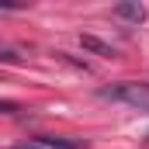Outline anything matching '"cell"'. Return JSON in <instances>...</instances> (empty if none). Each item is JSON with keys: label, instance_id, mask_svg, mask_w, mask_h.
Listing matches in <instances>:
<instances>
[{"label": "cell", "instance_id": "cell-3", "mask_svg": "<svg viewBox=\"0 0 149 149\" xmlns=\"http://www.w3.org/2000/svg\"><path fill=\"white\" fill-rule=\"evenodd\" d=\"M80 42H83V49H90V52H97V56H114V52H111V45H104V42H97L94 35H83Z\"/></svg>", "mask_w": 149, "mask_h": 149}, {"label": "cell", "instance_id": "cell-7", "mask_svg": "<svg viewBox=\"0 0 149 149\" xmlns=\"http://www.w3.org/2000/svg\"><path fill=\"white\" fill-rule=\"evenodd\" d=\"M14 149H45L42 142H28V146H14Z\"/></svg>", "mask_w": 149, "mask_h": 149}, {"label": "cell", "instance_id": "cell-4", "mask_svg": "<svg viewBox=\"0 0 149 149\" xmlns=\"http://www.w3.org/2000/svg\"><path fill=\"white\" fill-rule=\"evenodd\" d=\"M0 114H17V104L14 101H0Z\"/></svg>", "mask_w": 149, "mask_h": 149}, {"label": "cell", "instance_id": "cell-5", "mask_svg": "<svg viewBox=\"0 0 149 149\" xmlns=\"http://www.w3.org/2000/svg\"><path fill=\"white\" fill-rule=\"evenodd\" d=\"M3 10H21V3H17V0H0V14H3Z\"/></svg>", "mask_w": 149, "mask_h": 149}, {"label": "cell", "instance_id": "cell-6", "mask_svg": "<svg viewBox=\"0 0 149 149\" xmlns=\"http://www.w3.org/2000/svg\"><path fill=\"white\" fill-rule=\"evenodd\" d=\"M0 63H17V52H10V49H0Z\"/></svg>", "mask_w": 149, "mask_h": 149}, {"label": "cell", "instance_id": "cell-2", "mask_svg": "<svg viewBox=\"0 0 149 149\" xmlns=\"http://www.w3.org/2000/svg\"><path fill=\"white\" fill-rule=\"evenodd\" d=\"M114 17L139 24V21H146V7H142L139 0H128V3H118V7H114Z\"/></svg>", "mask_w": 149, "mask_h": 149}, {"label": "cell", "instance_id": "cell-1", "mask_svg": "<svg viewBox=\"0 0 149 149\" xmlns=\"http://www.w3.org/2000/svg\"><path fill=\"white\" fill-rule=\"evenodd\" d=\"M101 97L121 101V104L139 108V111H149V83H118L111 90H101Z\"/></svg>", "mask_w": 149, "mask_h": 149}]
</instances>
